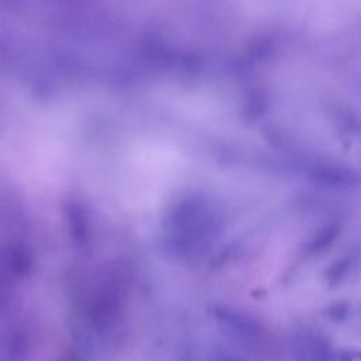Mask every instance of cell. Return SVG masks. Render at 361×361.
<instances>
[{"label":"cell","instance_id":"1","mask_svg":"<svg viewBox=\"0 0 361 361\" xmlns=\"http://www.w3.org/2000/svg\"><path fill=\"white\" fill-rule=\"evenodd\" d=\"M341 360L343 361H361V353H348Z\"/></svg>","mask_w":361,"mask_h":361}]
</instances>
